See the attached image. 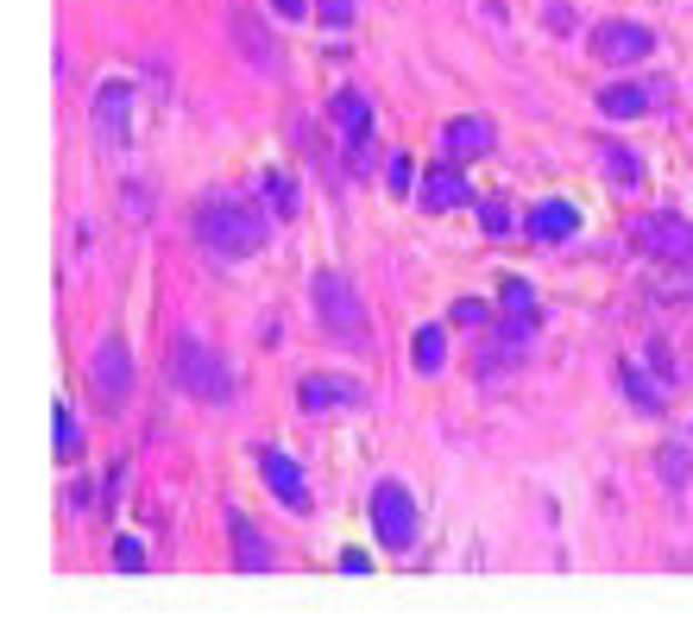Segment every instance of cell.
<instances>
[{"label":"cell","mask_w":693,"mask_h":618,"mask_svg":"<svg viewBox=\"0 0 693 618\" xmlns=\"http://www.w3.org/2000/svg\"><path fill=\"white\" fill-rule=\"evenodd\" d=\"M655 51V32L650 26H636V20H612V26H599L593 32V58L599 63H643Z\"/></svg>","instance_id":"9"},{"label":"cell","mask_w":693,"mask_h":618,"mask_svg":"<svg viewBox=\"0 0 693 618\" xmlns=\"http://www.w3.org/2000/svg\"><path fill=\"white\" fill-rule=\"evenodd\" d=\"M410 360H416V372H423V379H435V372L448 367V335H442V329H416V341H410Z\"/></svg>","instance_id":"19"},{"label":"cell","mask_w":693,"mask_h":618,"mask_svg":"<svg viewBox=\"0 0 693 618\" xmlns=\"http://www.w3.org/2000/svg\"><path fill=\"white\" fill-rule=\"evenodd\" d=\"M448 322H454V329H485V322H492V309H485L480 297H461V303L448 309Z\"/></svg>","instance_id":"22"},{"label":"cell","mask_w":693,"mask_h":618,"mask_svg":"<svg viewBox=\"0 0 693 618\" xmlns=\"http://www.w3.org/2000/svg\"><path fill=\"white\" fill-rule=\"evenodd\" d=\"M89 133H96L101 158L127 152V139H133V82H101L96 89V114H89Z\"/></svg>","instance_id":"5"},{"label":"cell","mask_w":693,"mask_h":618,"mask_svg":"<svg viewBox=\"0 0 693 618\" xmlns=\"http://www.w3.org/2000/svg\"><path fill=\"white\" fill-rule=\"evenodd\" d=\"M89 391H96L101 410H120L127 398H133V353H127V341H101L96 360H89Z\"/></svg>","instance_id":"7"},{"label":"cell","mask_w":693,"mask_h":618,"mask_svg":"<svg viewBox=\"0 0 693 618\" xmlns=\"http://www.w3.org/2000/svg\"><path fill=\"white\" fill-rule=\"evenodd\" d=\"M315 13H322V26H353V0H315Z\"/></svg>","instance_id":"27"},{"label":"cell","mask_w":693,"mask_h":618,"mask_svg":"<svg viewBox=\"0 0 693 618\" xmlns=\"http://www.w3.org/2000/svg\"><path fill=\"white\" fill-rule=\"evenodd\" d=\"M309 297H315V322H322L341 348H372V316H366V297L346 285L341 271H315V285H309Z\"/></svg>","instance_id":"2"},{"label":"cell","mask_w":693,"mask_h":618,"mask_svg":"<svg viewBox=\"0 0 693 618\" xmlns=\"http://www.w3.org/2000/svg\"><path fill=\"white\" fill-rule=\"evenodd\" d=\"M442 152H448V158H480V152H492V120H485V114L448 120V127H442Z\"/></svg>","instance_id":"13"},{"label":"cell","mask_w":693,"mask_h":618,"mask_svg":"<svg viewBox=\"0 0 693 618\" xmlns=\"http://www.w3.org/2000/svg\"><path fill=\"white\" fill-rule=\"evenodd\" d=\"M171 379H177V391H190L195 405H228L233 398V367L202 335H177L171 341Z\"/></svg>","instance_id":"3"},{"label":"cell","mask_w":693,"mask_h":618,"mask_svg":"<svg viewBox=\"0 0 693 618\" xmlns=\"http://www.w3.org/2000/svg\"><path fill=\"white\" fill-rule=\"evenodd\" d=\"M328 114L341 120V133H346V165H353V171H366V152H372V101L353 96V89H341V96L328 101Z\"/></svg>","instance_id":"8"},{"label":"cell","mask_w":693,"mask_h":618,"mask_svg":"<svg viewBox=\"0 0 693 618\" xmlns=\"http://www.w3.org/2000/svg\"><path fill=\"white\" fill-rule=\"evenodd\" d=\"M271 7H278L284 20H303V13H309V0H271Z\"/></svg>","instance_id":"29"},{"label":"cell","mask_w":693,"mask_h":618,"mask_svg":"<svg viewBox=\"0 0 693 618\" xmlns=\"http://www.w3.org/2000/svg\"><path fill=\"white\" fill-rule=\"evenodd\" d=\"M265 202H271L278 215H297V183H290L284 171H278V177H265Z\"/></svg>","instance_id":"24"},{"label":"cell","mask_w":693,"mask_h":618,"mask_svg":"<svg viewBox=\"0 0 693 618\" xmlns=\"http://www.w3.org/2000/svg\"><path fill=\"white\" fill-rule=\"evenodd\" d=\"M233 32H240V51L252 58V70H278V51L259 39V13L252 7H233Z\"/></svg>","instance_id":"18"},{"label":"cell","mask_w":693,"mask_h":618,"mask_svg":"<svg viewBox=\"0 0 693 618\" xmlns=\"http://www.w3.org/2000/svg\"><path fill=\"white\" fill-rule=\"evenodd\" d=\"M82 448H89V442H82L77 410H70V405H58V461H77Z\"/></svg>","instance_id":"20"},{"label":"cell","mask_w":693,"mask_h":618,"mask_svg":"<svg viewBox=\"0 0 693 618\" xmlns=\"http://www.w3.org/2000/svg\"><path fill=\"white\" fill-rule=\"evenodd\" d=\"M114 568H120V575H139V568H145V549H139V537H120V542H114Z\"/></svg>","instance_id":"26"},{"label":"cell","mask_w":693,"mask_h":618,"mask_svg":"<svg viewBox=\"0 0 693 618\" xmlns=\"http://www.w3.org/2000/svg\"><path fill=\"white\" fill-rule=\"evenodd\" d=\"M195 240L214 259H252L271 240V228H265V215L252 202H240V196H202L195 202Z\"/></svg>","instance_id":"1"},{"label":"cell","mask_w":693,"mask_h":618,"mask_svg":"<svg viewBox=\"0 0 693 618\" xmlns=\"http://www.w3.org/2000/svg\"><path fill=\"white\" fill-rule=\"evenodd\" d=\"M303 410H341V405H360L366 391L353 386V379H334V372H309L303 386H297Z\"/></svg>","instance_id":"12"},{"label":"cell","mask_w":693,"mask_h":618,"mask_svg":"<svg viewBox=\"0 0 693 618\" xmlns=\"http://www.w3.org/2000/svg\"><path fill=\"white\" fill-rule=\"evenodd\" d=\"M631 240H636V252H650V259H662V266L693 271V228L681 221V215H636Z\"/></svg>","instance_id":"4"},{"label":"cell","mask_w":693,"mask_h":618,"mask_svg":"<svg viewBox=\"0 0 693 618\" xmlns=\"http://www.w3.org/2000/svg\"><path fill=\"white\" fill-rule=\"evenodd\" d=\"M228 530H233V542H240V568H247V575H265V568H271V549H265V537L252 530L247 511H228Z\"/></svg>","instance_id":"16"},{"label":"cell","mask_w":693,"mask_h":618,"mask_svg":"<svg viewBox=\"0 0 693 618\" xmlns=\"http://www.w3.org/2000/svg\"><path fill=\"white\" fill-rule=\"evenodd\" d=\"M372 530H379V542H385L391 556H410V542H416V499L398 480L372 486Z\"/></svg>","instance_id":"6"},{"label":"cell","mask_w":693,"mask_h":618,"mask_svg":"<svg viewBox=\"0 0 693 618\" xmlns=\"http://www.w3.org/2000/svg\"><path fill=\"white\" fill-rule=\"evenodd\" d=\"M617 386H624V398H631L636 410H643V417H655V410L669 405V398H662V386H655L650 372L636 367V360H624V367H617Z\"/></svg>","instance_id":"17"},{"label":"cell","mask_w":693,"mask_h":618,"mask_svg":"<svg viewBox=\"0 0 693 618\" xmlns=\"http://www.w3.org/2000/svg\"><path fill=\"white\" fill-rule=\"evenodd\" d=\"M423 202L429 209H466L473 190H466V177L454 171V165H429L423 171Z\"/></svg>","instance_id":"15"},{"label":"cell","mask_w":693,"mask_h":618,"mask_svg":"<svg viewBox=\"0 0 693 618\" xmlns=\"http://www.w3.org/2000/svg\"><path fill=\"white\" fill-rule=\"evenodd\" d=\"M499 303L511 309V316H536V285H530V278H504Z\"/></svg>","instance_id":"21"},{"label":"cell","mask_w":693,"mask_h":618,"mask_svg":"<svg viewBox=\"0 0 693 618\" xmlns=\"http://www.w3.org/2000/svg\"><path fill=\"white\" fill-rule=\"evenodd\" d=\"M480 221H485V233H492V240H504V233H511V202H504V196L480 202Z\"/></svg>","instance_id":"25"},{"label":"cell","mask_w":693,"mask_h":618,"mask_svg":"<svg viewBox=\"0 0 693 618\" xmlns=\"http://www.w3.org/2000/svg\"><path fill=\"white\" fill-rule=\"evenodd\" d=\"M259 474L271 480L278 505L303 518V511H309V486H303V474H297V461H290V455H278V448H259Z\"/></svg>","instance_id":"10"},{"label":"cell","mask_w":693,"mask_h":618,"mask_svg":"<svg viewBox=\"0 0 693 618\" xmlns=\"http://www.w3.org/2000/svg\"><path fill=\"white\" fill-rule=\"evenodd\" d=\"M605 171H612V183H636V177H643V165H636L624 146H605Z\"/></svg>","instance_id":"23"},{"label":"cell","mask_w":693,"mask_h":618,"mask_svg":"<svg viewBox=\"0 0 693 618\" xmlns=\"http://www.w3.org/2000/svg\"><path fill=\"white\" fill-rule=\"evenodd\" d=\"M523 228H530V240H542V247H561V240H574L580 233V209L555 196V202H536Z\"/></svg>","instance_id":"11"},{"label":"cell","mask_w":693,"mask_h":618,"mask_svg":"<svg viewBox=\"0 0 693 618\" xmlns=\"http://www.w3.org/2000/svg\"><path fill=\"white\" fill-rule=\"evenodd\" d=\"M655 89H662V82H612V89H599V108L612 120H636V114L655 108Z\"/></svg>","instance_id":"14"},{"label":"cell","mask_w":693,"mask_h":618,"mask_svg":"<svg viewBox=\"0 0 693 618\" xmlns=\"http://www.w3.org/2000/svg\"><path fill=\"white\" fill-rule=\"evenodd\" d=\"M385 183H391V190H410V183H416V165H410V158L398 152V158L385 165Z\"/></svg>","instance_id":"28"}]
</instances>
